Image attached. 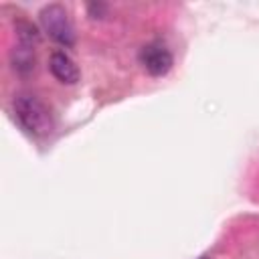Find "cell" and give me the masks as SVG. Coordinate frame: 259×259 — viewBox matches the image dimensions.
Returning a JSON list of instances; mask_svg holds the SVG:
<instances>
[{
	"mask_svg": "<svg viewBox=\"0 0 259 259\" xmlns=\"http://www.w3.org/2000/svg\"><path fill=\"white\" fill-rule=\"evenodd\" d=\"M16 121L32 136H47L55 127L51 109L34 93H18L12 101Z\"/></svg>",
	"mask_w": 259,
	"mask_h": 259,
	"instance_id": "obj_1",
	"label": "cell"
},
{
	"mask_svg": "<svg viewBox=\"0 0 259 259\" xmlns=\"http://www.w3.org/2000/svg\"><path fill=\"white\" fill-rule=\"evenodd\" d=\"M16 34H18V42L10 53V63L16 73L28 75L34 69V45L38 42V30L30 22L18 20Z\"/></svg>",
	"mask_w": 259,
	"mask_h": 259,
	"instance_id": "obj_2",
	"label": "cell"
},
{
	"mask_svg": "<svg viewBox=\"0 0 259 259\" xmlns=\"http://www.w3.org/2000/svg\"><path fill=\"white\" fill-rule=\"evenodd\" d=\"M42 28L49 32L53 40H57L63 47H73L75 45V28L69 20L67 10L61 4H49L40 10L38 14Z\"/></svg>",
	"mask_w": 259,
	"mask_h": 259,
	"instance_id": "obj_3",
	"label": "cell"
},
{
	"mask_svg": "<svg viewBox=\"0 0 259 259\" xmlns=\"http://www.w3.org/2000/svg\"><path fill=\"white\" fill-rule=\"evenodd\" d=\"M138 59H140V65H142L152 77H162V75H166V73L172 69V65H174V57H172L170 49H168L164 42H160V40H152V42L144 45V47L140 49Z\"/></svg>",
	"mask_w": 259,
	"mask_h": 259,
	"instance_id": "obj_4",
	"label": "cell"
},
{
	"mask_svg": "<svg viewBox=\"0 0 259 259\" xmlns=\"http://www.w3.org/2000/svg\"><path fill=\"white\" fill-rule=\"evenodd\" d=\"M49 69L53 73V77L57 81H61L63 85H75L81 77L79 67L75 65V61L65 53V51H55L49 57Z\"/></svg>",
	"mask_w": 259,
	"mask_h": 259,
	"instance_id": "obj_5",
	"label": "cell"
}]
</instances>
